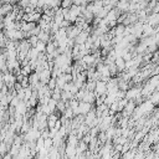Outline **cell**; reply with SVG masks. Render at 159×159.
<instances>
[{"label": "cell", "mask_w": 159, "mask_h": 159, "mask_svg": "<svg viewBox=\"0 0 159 159\" xmlns=\"http://www.w3.org/2000/svg\"><path fill=\"white\" fill-rule=\"evenodd\" d=\"M93 93H91V92H86V94H83V97H82V99H83V102H88V103H91L92 101H93Z\"/></svg>", "instance_id": "3"}, {"label": "cell", "mask_w": 159, "mask_h": 159, "mask_svg": "<svg viewBox=\"0 0 159 159\" xmlns=\"http://www.w3.org/2000/svg\"><path fill=\"white\" fill-rule=\"evenodd\" d=\"M11 5L10 4H4L2 6H0V15H6L9 14V11H11Z\"/></svg>", "instance_id": "2"}, {"label": "cell", "mask_w": 159, "mask_h": 159, "mask_svg": "<svg viewBox=\"0 0 159 159\" xmlns=\"http://www.w3.org/2000/svg\"><path fill=\"white\" fill-rule=\"evenodd\" d=\"M2 78L5 81V83H6V86H12L14 82H15V76L14 75H10V73H5Z\"/></svg>", "instance_id": "1"}, {"label": "cell", "mask_w": 159, "mask_h": 159, "mask_svg": "<svg viewBox=\"0 0 159 159\" xmlns=\"http://www.w3.org/2000/svg\"><path fill=\"white\" fill-rule=\"evenodd\" d=\"M104 88H106V84H104L103 82H98V83H97V92H98L99 94H102V93L104 92Z\"/></svg>", "instance_id": "4"}, {"label": "cell", "mask_w": 159, "mask_h": 159, "mask_svg": "<svg viewBox=\"0 0 159 159\" xmlns=\"http://www.w3.org/2000/svg\"><path fill=\"white\" fill-rule=\"evenodd\" d=\"M70 5H71V0H65V1L62 2V6H63L65 9H66L67 6H70Z\"/></svg>", "instance_id": "6"}, {"label": "cell", "mask_w": 159, "mask_h": 159, "mask_svg": "<svg viewBox=\"0 0 159 159\" xmlns=\"http://www.w3.org/2000/svg\"><path fill=\"white\" fill-rule=\"evenodd\" d=\"M93 58H94L93 56H84V57H83V61H84L86 63H92V62H93Z\"/></svg>", "instance_id": "5"}]
</instances>
